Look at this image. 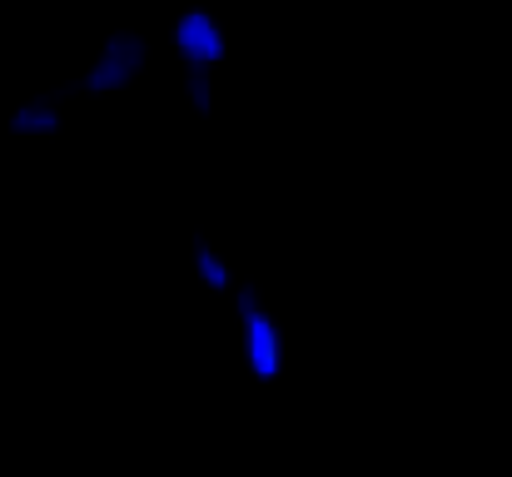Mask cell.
<instances>
[{
	"instance_id": "cell-5",
	"label": "cell",
	"mask_w": 512,
	"mask_h": 477,
	"mask_svg": "<svg viewBox=\"0 0 512 477\" xmlns=\"http://www.w3.org/2000/svg\"><path fill=\"white\" fill-rule=\"evenodd\" d=\"M189 274L199 279V289H209V294H219V299H229V294L239 289V274H234L229 254H224L209 234H194V239H189Z\"/></svg>"
},
{
	"instance_id": "cell-2",
	"label": "cell",
	"mask_w": 512,
	"mask_h": 477,
	"mask_svg": "<svg viewBox=\"0 0 512 477\" xmlns=\"http://www.w3.org/2000/svg\"><path fill=\"white\" fill-rule=\"evenodd\" d=\"M234 304V333H239V353H244V368L254 383H274L284 373V358H289V343H284V323L274 318L264 289L254 279H239V289L229 294Z\"/></svg>"
},
{
	"instance_id": "cell-4",
	"label": "cell",
	"mask_w": 512,
	"mask_h": 477,
	"mask_svg": "<svg viewBox=\"0 0 512 477\" xmlns=\"http://www.w3.org/2000/svg\"><path fill=\"white\" fill-rule=\"evenodd\" d=\"M5 130H10L15 140H55V135L65 130V95L40 90V95L15 100L10 115H5Z\"/></svg>"
},
{
	"instance_id": "cell-1",
	"label": "cell",
	"mask_w": 512,
	"mask_h": 477,
	"mask_svg": "<svg viewBox=\"0 0 512 477\" xmlns=\"http://www.w3.org/2000/svg\"><path fill=\"white\" fill-rule=\"evenodd\" d=\"M170 45H174V60H179L184 100H189L199 115H209V110H214V75H219V65L229 60V35H224L219 15L204 10V5L179 10L170 25Z\"/></svg>"
},
{
	"instance_id": "cell-3",
	"label": "cell",
	"mask_w": 512,
	"mask_h": 477,
	"mask_svg": "<svg viewBox=\"0 0 512 477\" xmlns=\"http://www.w3.org/2000/svg\"><path fill=\"white\" fill-rule=\"evenodd\" d=\"M150 70V40L140 30H110L95 55L85 60V70L75 75V95H90V100H105V95H120L130 90L140 75Z\"/></svg>"
}]
</instances>
